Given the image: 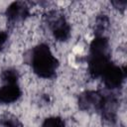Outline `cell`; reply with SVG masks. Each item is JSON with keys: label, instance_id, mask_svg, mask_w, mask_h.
I'll return each instance as SVG.
<instances>
[{"label": "cell", "instance_id": "6da1fadb", "mask_svg": "<svg viewBox=\"0 0 127 127\" xmlns=\"http://www.w3.org/2000/svg\"><path fill=\"white\" fill-rule=\"evenodd\" d=\"M32 65L37 74L42 77H50L56 71L57 60L47 46L40 45L33 50Z\"/></svg>", "mask_w": 127, "mask_h": 127}, {"label": "cell", "instance_id": "7a4b0ae2", "mask_svg": "<svg viewBox=\"0 0 127 127\" xmlns=\"http://www.w3.org/2000/svg\"><path fill=\"white\" fill-rule=\"evenodd\" d=\"M102 75H103L105 84L109 87L114 88L121 84L124 78V71L120 67L110 64Z\"/></svg>", "mask_w": 127, "mask_h": 127}, {"label": "cell", "instance_id": "3957f363", "mask_svg": "<svg viewBox=\"0 0 127 127\" xmlns=\"http://www.w3.org/2000/svg\"><path fill=\"white\" fill-rule=\"evenodd\" d=\"M20 94V88L15 83H7L0 88V101L4 103L13 102L17 100Z\"/></svg>", "mask_w": 127, "mask_h": 127}, {"label": "cell", "instance_id": "277c9868", "mask_svg": "<svg viewBox=\"0 0 127 127\" xmlns=\"http://www.w3.org/2000/svg\"><path fill=\"white\" fill-rule=\"evenodd\" d=\"M110 65L106 56H93L89 63V69L93 75L103 74Z\"/></svg>", "mask_w": 127, "mask_h": 127}, {"label": "cell", "instance_id": "5b68a950", "mask_svg": "<svg viewBox=\"0 0 127 127\" xmlns=\"http://www.w3.org/2000/svg\"><path fill=\"white\" fill-rule=\"evenodd\" d=\"M27 14V7L20 2H15L9 6L7 10V15L12 20H19L25 17Z\"/></svg>", "mask_w": 127, "mask_h": 127}, {"label": "cell", "instance_id": "8992f818", "mask_svg": "<svg viewBox=\"0 0 127 127\" xmlns=\"http://www.w3.org/2000/svg\"><path fill=\"white\" fill-rule=\"evenodd\" d=\"M54 35L58 40H61V41H64L68 38L69 27L63 19H59L56 22L54 26Z\"/></svg>", "mask_w": 127, "mask_h": 127}, {"label": "cell", "instance_id": "52a82bcc", "mask_svg": "<svg viewBox=\"0 0 127 127\" xmlns=\"http://www.w3.org/2000/svg\"><path fill=\"white\" fill-rule=\"evenodd\" d=\"M101 103V97L94 92H87L80 97V104L83 108L97 107Z\"/></svg>", "mask_w": 127, "mask_h": 127}, {"label": "cell", "instance_id": "ba28073f", "mask_svg": "<svg viewBox=\"0 0 127 127\" xmlns=\"http://www.w3.org/2000/svg\"><path fill=\"white\" fill-rule=\"evenodd\" d=\"M107 48H108V43L106 39H103V38L95 39L90 46L93 56H105V52Z\"/></svg>", "mask_w": 127, "mask_h": 127}, {"label": "cell", "instance_id": "9c48e42d", "mask_svg": "<svg viewBox=\"0 0 127 127\" xmlns=\"http://www.w3.org/2000/svg\"><path fill=\"white\" fill-rule=\"evenodd\" d=\"M43 127H64V123L59 117H51L45 120Z\"/></svg>", "mask_w": 127, "mask_h": 127}, {"label": "cell", "instance_id": "30bf717a", "mask_svg": "<svg viewBox=\"0 0 127 127\" xmlns=\"http://www.w3.org/2000/svg\"><path fill=\"white\" fill-rule=\"evenodd\" d=\"M17 78L18 74L14 69H7L3 73V80H5L7 83H15Z\"/></svg>", "mask_w": 127, "mask_h": 127}, {"label": "cell", "instance_id": "8fae6325", "mask_svg": "<svg viewBox=\"0 0 127 127\" xmlns=\"http://www.w3.org/2000/svg\"><path fill=\"white\" fill-rule=\"evenodd\" d=\"M6 39H7V35L3 32H0V48L4 45V43L6 42Z\"/></svg>", "mask_w": 127, "mask_h": 127}]
</instances>
